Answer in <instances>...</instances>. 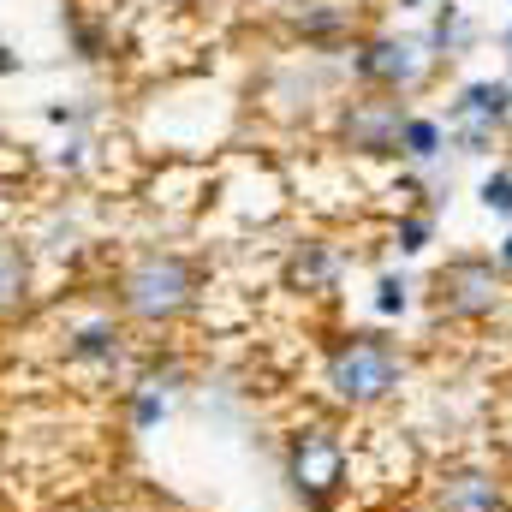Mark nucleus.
I'll return each instance as SVG.
<instances>
[{
  "mask_svg": "<svg viewBox=\"0 0 512 512\" xmlns=\"http://www.w3.org/2000/svg\"><path fill=\"white\" fill-rule=\"evenodd\" d=\"M507 114H512V84L507 78H471V84H459V96L447 102V131H459L465 149L483 155V149L495 143V131L507 126Z\"/></svg>",
  "mask_w": 512,
  "mask_h": 512,
  "instance_id": "obj_9",
  "label": "nucleus"
},
{
  "mask_svg": "<svg viewBox=\"0 0 512 512\" xmlns=\"http://www.w3.org/2000/svg\"><path fill=\"white\" fill-rule=\"evenodd\" d=\"M24 304H30V251L0 239V322L24 316Z\"/></svg>",
  "mask_w": 512,
  "mask_h": 512,
  "instance_id": "obj_12",
  "label": "nucleus"
},
{
  "mask_svg": "<svg viewBox=\"0 0 512 512\" xmlns=\"http://www.w3.org/2000/svg\"><path fill=\"white\" fill-rule=\"evenodd\" d=\"M429 48H435L441 60H453V54H465V48H471V18H465V6H459V0H435Z\"/></svg>",
  "mask_w": 512,
  "mask_h": 512,
  "instance_id": "obj_14",
  "label": "nucleus"
},
{
  "mask_svg": "<svg viewBox=\"0 0 512 512\" xmlns=\"http://www.w3.org/2000/svg\"><path fill=\"white\" fill-rule=\"evenodd\" d=\"M280 471L304 512H334L352 495V447L334 417H298L280 435Z\"/></svg>",
  "mask_w": 512,
  "mask_h": 512,
  "instance_id": "obj_3",
  "label": "nucleus"
},
{
  "mask_svg": "<svg viewBox=\"0 0 512 512\" xmlns=\"http://www.w3.org/2000/svg\"><path fill=\"white\" fill-rule=\"evenodd\" d=\"M393 245H399V256H417L429 245V215H399L393 221Z\"/></svg>",
  "mask_w": 512,
  "mask_h": 512,
  "instance_id": "obj_17",
  "label": "nucleus"
},
{
  "mask_svg": "<svg viewBox=\"0 0 512 512\" xmlns=\"http://www.w3.org/2000/svg\"><path fill=\"white\" fill-rule=\"evenodd\" d=\"M495 262H501V268H507V274H512V233H507V239H501V251H495Z\"/></svg>",
  "mask_w": 512,
  "mask_h": 512,
  "instance_id": "obj_20",
  "label": "nucleus"
},
{
  "mask_svg": "<svg viewBox=\"0 0 512 512\" xmlns=\"http://www.w3.org/2000/svg\"><path fill=\"white\" fill-rule=\"evenodd\" d=\"M417 512H512V471L501 465V453L495 459L453 453L423 471Z\"/></svg>",
  "mask_w": 512,
  "mask_h": 512,
  "instance_id": "obj_6",
  "label": "nucleus"
},
{
  "mask_svg": "<svg viewBox=\"0 0 512 512\" xmlns=\"http://www.w3.org/2000/svg\"><path fill=\"white\" fill-rule=\"evenodd\" d=\"M405 346L382 328H346L322 346V399L346 417H370L399 399L405 387Z\"/></svg>",
  "mask_w": 512,
  "mask_h": 512,
  "instance_id": "obj_2",
  "label": "nucleus"
},
{
  "mask_svg": "<svg viewBox=\"0 0 512 512\" xmlns=\"http://www.w3.org/2000/svg\"><path fill=\"white\" fill-rule=\"evenodd\" d=\"M12 66H18V60H12V48H0V72H12Z\"/></svg>",
  "mask_w": 512,
  "mask_h": 512,
  "instance_id": "obj_21",
  "label": "nucleus"
},
{
  "mask_svg": "<svg viewBox=\"0 0 512 512\" xmlns=\"http://www.w3.org/2000/svg\"><path fill=\"white\" fill-rule=\"evenodd\" d=\"M161 417H167V382H161V376L131 382L126 387V423H131V429H137V435H149Z\"/></svg>",
  "mask_w": 512,
  "mask_h": 512,
  "instance_id": "obj_15",
  "label": "nucleus"
},
{
  "mask_svg": "<svg viewBox=\"0 0 512 512\" xmlns=\"http://www.w3.org/2000/svg\"><path fill=\"white\" fill-rule=\"evenodd\" d=\"M483 209L512 221V167H495V173L483 179Z\"/></svg>",
  "mask_w": 512,
  "mask_h": 512,
  "instance_id": "obj_18",
  "label": "nucleus"
},
{
  "mask_svg": "<svg viewBox=\"0 0 512 512\" xmlns=\"http://www.w3.org/2000/svg\"><path fill=\"white\" fill-rule=\"evenodd\" d=\"M203 304V262L167 245H143L114 268V310L126 328L173 334L197 316Z\"/></svg>",
  "mask_w": 512,
  "mask_h": 512,
  "instance_id": "obj_1",
  "label": "nucleus"
},
{
  "mask_svg": "<svg viewBox=\"0 0 512 512\" xmlns=\"http://www.w3.org/2000/svg\"><path fill=\"white\" fill-rule=\"evenodd\" d=\"M495 435H501V465L512 471V393L501 399V429H495Z\"/></svg>",
  "mask_w": 512,
  "mask_h": 512,
  "instance_id": "obj_19",
  "label": "nucleus"
},
{
  "mask_svg": "<svg viewBox=\"0 0 512 512\" xmlns=\"http://www.w3.org/2000/svg\"><path fill=\"white\" fill-rule=\"evenodd\" d=\"M346 66H352L358 90H382V96H399V102L423 96L441 78V54L429 48V36H405V30H364V36H352Z\"/></svg>",
  "mask_w": 512,
  "mask_h": 512,
  "instance_id": "obj_4",
  "label": "nucleus"
},
{
  "mask_svg": "<svg viewBox=\"0 0 512 512\" xmlns=\"http://www.w3.org/2000/svg\"><path fill=\"white\" fill-rule=\"evenodd\" d=\"M280 18H286V36H298L304 48H328V42L358 30V6L352 0H292Z\"/></svg>",
  "mask_w": 512,
  "mask_h": 512,
  "instance_id": "obj_10",
  "label": "nucleus"
},
{
  "mask_svg": "<svg viewBox=\"0 0 512 512\" xmlns=\"http://www.w3.org/2000/svg\"><path fill=\"white\" fill-rule=\"evenodd\" d=\"M334 280H340V251H334L328 239L292 245V256H286V286H292V292H328Z\"/></svg>",
  "mask_w": 512,
  "mask_h": 512,
  "instance_id": "obj_11",
  "label": "nucleus"
},
{
  "mask_svg": "<svg viewBox=\"0 0 512 512\" xmlns=\"http://www.w3.org/2000/svg\"><path fill=\"white\" fill-rule=\"evenodd\" d=\"M441 149H447V120H435V114H405V126H399V161L429 167Z\"/></svg>",
  "mask_w": 512,
  "mask_h": 512,
  "instance_id": "obj_13",
  "label": "nucleus"
},
{
  "mask_svg": "<svg viewBox=\"0 0 512 512\" xmlns=\"http://www.w3.org/2000/svg\"><path fill=\"white\" fill-rule=\"evenodd\" d=\"M376 310H382V316H405V310H411V280H405V274H382V280H376Z\"/></svg>",
  "mask_w": 512,
  "mask_h": 512,
  "instance_id": "obj_16",
  "label": "nucleus"
},
{
  "mask_svg": "<svg viewBox=\"0 0 512 512\" xmlns=\"http://www.w3.org/2000/svg\"><path fill=\"white\" fill-rule=\"evenodd\" d=\"M0 512H6V501H0Z\"/></svg>",
  "mask_w": 512,
  "mask_h": 512,
  "instance_id": "obj_23",
  "label": "nucleus"
},
{
  "mask_svg": "<svg viewBox=\"0 0 512 512\" xmlns=\"http://www.w3.org/2000/svg\"><path fill=\"white\" fill-rule=\"evenodd\" d=\"M507 268L483 251H453L429 274V316L447 328H483L507 310Z\"/></svg>",
  "mask_w": 512,
  "mask_h": 512,
  "instance_id": "obj_5",
  "label": "nucleus"
},
{
  "mask_svg": "<svg viewBox=\"0 0 512 512\" xmlns=\"http://www.w3.org/2000/svg\"><path fill=\"white\" fill-rule=\"evenodd\" d=\"M131 358V328L120 322V310H84L78 322H66L60 334V364L78 376H114Z\"/></svg>",
  "mask_w": 512,
  "mask_h": 512,
  "instance_id": "obj_8",
  "label": "nucleus"
},
{
  "mask_svg": "<svg viewBox=\"0 0 512 512\" xmlns=\"http://www.w3.org/2000/svg\"><path fill=\"white\" fill-rule=\"evenodd\" d=\"M405 102L382 90H352L334 102V143L346 155H399V126H405Z\"/></svg>",
  "mask_w": 512,
  "mask_h": 512,
  "instance_id": "obj_7",
  "label": "nucleus"
},
{
  "mask_svg": "<svg viewBox=\"0 0 512 512\" xmlns=\"http://www.w3.org/2000/svg\"><path fill=\"white\" fill-rule=\"evenodd\" d=\"M507 42H512V24H507Z\"/></svg>",
  "mask_w": 512,
  "mask_h": 512,
  "instance_id": "obj_22",
  "label": "nucleus"
}]
</instances>
